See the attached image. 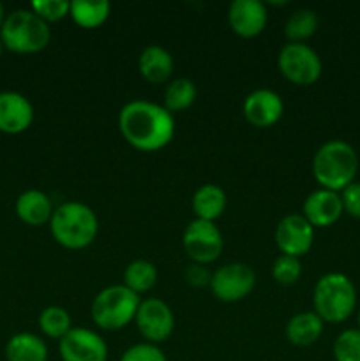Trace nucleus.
I'll list each match as a JSON object with an SVG mask.
<instances>
[{
	"instance_id": "nucleus-29",
	"label": "nucleus",
	"mask_w": 360,
	"mask_h": 361,
	"mask_svg": "<svg viewBox=\"0 0 360 361\" xmlns=\"http://www.w3.org/2000/svg\"><path fill=\"white\" fill-rule=\"evenodd\" d=\"M69 7L67 0H35L30 4V9L48 25L64 20L69 14Z\"/></svg>"
},
{
	"instance_id": "nucleus-22",
	"label": "nucleus",
	"mask_w": 360,
	"mask_h": 361,
	"mask_svg": "<svg viewBox=\"0 0 360 361\" xmlns=\"http://www.w3.org/2000/svg\"><path fill=\"white\" fill-rule=\"evenodd\" d=\"M112 6L106 0H74L71 2L69 16L81 28H97L106 23Z\"/></svg>"
},
{
	"instance_id": "nucleus-20",
	"label": "nucleus",
	"mask_w": 360,
	"mask_h": 361,
	"mask_svg": "<svg viewBox=\"0 0 360 361\" xmlns=\"http://www.w3.org/2000/svg\"><path fill=\"white\" fill-rule=\"evenodd\" d=\"M4 355L7 361H48V345L39 335L21 331L7 341Z\"/></svg>"
},
{
	"instance_id": "nucleus-32",
	"label": "nucleus",
	"mask_w": 360,
	"mask_h": 361,
	"mask_svg": "<svg viewBox=\"0 0 360 361\" xmlns=\"http://www.w3.org/2000/svg\"><path fill=\"white\" fill-rule=\"evenodd\" d=\"M210 279L212 274L205 264L193 263L186 268V281L194 288H207V286H210Z\"/></svg>"
},
{
	"instance_id": "nucleus-19",
	"label": "nucleus",
	"mask_w": 360,
	"mask_h": 361,
	"mask_svg": "<svg viewBox=\"0 0 360 361\" xmlns=\"http://www.w3.org/2000/svg\"><path fill=\"white\" fill-rule=\"evenodd\" d=\"M325 323L316 312H299L286 324V338L296 348H309L320 341Z\"/></svg>"
},
{
	"instance_id": "nucleus-16",
	"label": "nucleus",
	"mask_w": 360,
	"mask_h": 361,
	"mask_svg": "<svg viewBox=\"0 0 360 361\" xmlns=\"http://www.w3.org/2000/svg\"><path fill=\"white\" fill-rule=\"evenodd\" d=\"M268 21L267 7L260 0H233L228 7V23L240 37H256Z\"/></svg>"
},
{
	"instance_id": "nucleus-34",
	"label": "nucleus",
	"mask_w": 360,
	"mask_h": 361,
	"mask_svg": "<svg viewBox=\"0 0 360 361\" xmlns=\"http://www.w3.org/2000/svg\"><path fill=\"white\" fill-rule=\"evenodd\" d=\"M2 51H4V44H2V41H0V56H2Z\"/></svg>"
},
{
	"instance_id": "nucleus-23",
	"label": "nucleus",
	"mask_w": 360,
	"mask_h": 361,
	"mask_svg": "<svg viewBox=\"0 0 360 361\" xmlns=\"http://www.w3.org/2000/svg\"><path fill=\"white\" fill-rule=\"evenodd\" d=\"M155 282H157V268L147 259L131 261L126 270H124V286L133 293H136L138 296L141 293L150 291Z\"/></svg>"
},
{
	"instance_id": "nucleus-28",
	"label": "nucleus",
	"mask_w": 360,
	"mask_h": 361,
	"mask_svg": "<svg viewBox=\"0 0 360 361\" xmlns=\"http://www.w3.org/2000/svg\"><path fill=\"white\" fill-rule=\"evenodd\" d=\"M334 360L335 361H360V330L352 328L337 335L334 342Z\"/></svg>"
},
{
	"instance_id": "nucleus-3",
	"label": "nucleus",
	"mask_w": 360,
	"mask_h": 361,
	"mask_svg": "<svg viewBox=\"0 0 360 361\" xmlns=\"http://www.w3.org/2000/svg\"><path fill=\"white\" fill-rule=\"evenodd\" d=\"M356 171L359 155L352 145L342 140L327 141L313 157V175L321 189L341 192L355 182Z\"/></svg>"
},
{
	"instance_id": "nucleus-6",
	"label": "nucleus",
	"mask_w": 360,
	"mask_h": 361,
	"mask_svg": "<svg viewBox=\"0 0 360 361\" xmlns=\"http://www.w3.org/2000/svg\"><path fill=\"white\" fill-rule=\"evenodd\" d=\"M140 303V296L127 289L124 284L108 286L99 291L92 302V321L101 330H122L134 321Z\"/></svg>"
},
{
	"instance_id": "nucleus-10",
	"label": "nucleus",
	"mask_w": 360,
	"mask_h": 361,
	"mask_svg": "<svg viewBox=\"0 0 360 361\" xmlns=\"http://www.w3.org/2000/svg\"><path fill=\"white\" fill-rule=\"evenodd\" d=\"M138 331L141 337L150 344H161L172 337L175 330V316L173 310L161 298L141 300L138 307L136 317H134Z\"/></svg>"
},
{
	"instance_id": "nucleus-18",
	"label": "nucleus",
	"mask_w": 360,
	"mask_h": 361,
	"mask_svg": "<svg viewBox=\"0 0 360 361\" xmlns=\"http://www.w3.org/2000/svg\"><path fill=\"white\" fill-rule=\"evenodd\" d=\"M18 219L27 226H42L52 221L53 203L48 194L37 189H28L18 196L14 204Z\"/></svg>"
},
{
	"instance_id": "nucleus-2",
	"label": "nucleus",
	"mask_w": 360,
	"mask_h": 361,
	"mask_svg": "<svg viewBox=\"0 0 360 361\" xmlns=\"http://www.w3.org/2000/svg\"><path fill=\"white\" fill-rule=\"evenodd\" d=\"M49 231L53 240L64 249L81 250L97 238L99 219L88 204L67 201L53 210Z\"/></svg>"
},
{
	"instance_id": "nucleus-35",
	"label": "nucleus",
	"mask_w": 360,
	"mask_h": 361,
	"mask_svg": "<svg viewBox=\"0 0 360 361\" xmlns=\"http://www.w3.org/2000/svg\"><path fill=\"white\" fill-rule=\"evenodd\" d=\"M356 319H359V330H360V310H359V316H356Z\"/></svg>"
},
{
	"instance_id": "nucleus-15",
	"label": "nucleus",
	"mask_w": 360,
	"mask_h": 361,
	"mask_svg": "<svg viewBox=\"0 0 360 361\" xmlns=\"http://www.w3.org/2000/svg\"><path fill=\"white\" fill-rule=\"evenodd\" d=\"M344 214L341 194L328 189H316L306 197L302 215L313 228H330Z\"/></svg>"
},
{
	"instance_id": "nucleus-9",
	"label": "nucleus",
	"mask_w": 360,
	"mask_h": 361,
	"mask_svg": "<svg viewBox=\"0 0 360 361\" xmlns=\"http://www.w3.org/2000/svg\"><path fill=\"white\" fill-rule=\"evenodd\" d=\"M256 286V274L246 263H228L212 274L210 291L219 302L235 303L247 298Z\"/></svg>"
},
{
	"instance_id": "nucleus-4",
	"label": "nucleus",
	"mask_w": 360,
	"mask_h": 361,
	"mask_svg": "<svg viewBox=\"0 0 360 361\" xmlns=\"http://www.w3.org/2000/svg\"><path fill=\"white\" fill-rule=\"evenodd\" d=\"M52 28L32 9H16L9 13L0 28L4 48L18 55L39 53L49 44Z\"/></svg>"
},
{
	"instance_id": "nucleus-24",
	"label": "nucleus",
	"mask_w": 360,
	"mask_h": 361,
	"mask_svg": "<svg viewBox=\"0 0 360 361\" xmlns=\"http://www.w3.org/2000/svg\"><path fill=\"white\" fill-rule=\"evenodd\" d=\"M318 14L311 9H296L284 23V35L289 42H304L313 37L318 30Z\"/></svg>"
},
{
	"instance_id": "nucleus-13",
	"label": "nucleus",
	"mask_w": 360,
	"mask_h": 361,
	"mask_svg": "<svg viewBox=\"0 0 360 361\" xmlns=\"http://www.w3.org/2000/svg\"><path fill=\"white\" fill-rule=\"evenodd\" d=\"M242 111L251 126L265 129L281 120L282 113H284V102L277 92L270 90V88H258L244 99Z\"/></svg>"
},
{
	"instance_id": "nucleus-7",
	"label": "nucleus",
	"mask_w": 360,
	"mask_h": 361,
	"mask_svg": "<svg viewBox=\"0 0 360 361\" xmlns=\"http://www.w3.org/2000/svg\"><path fill=\"white\" fill-rule=\"evenodd\" d=\"M277 66L282 76L299 87L316 83L323 73L320 55L306 42H288L282 46L277 56Z\"/></svg>"
},
{
	"instance_id": "nucleus-25",
	"label": "nucleus",
	"mask_w": 360,
	"mask_h": 361,
	"mask_svg": "<svg viewBox=\"0 0 360 361\" xmlns=\"http://www.w3.org/2000/svg\"><path fill=\"white\" fill-rule=\"evenodd\" d=\"M196 101V85L189 78H176L169 81L164 90V108L169 113H179L191 108Z\"/></svg>"
},
{
	"instance_id": "nucleus-5",
	"label": "nucleus",
	"mask_w": 360,
	"mask_h": 361,
	"mask_svg": "<svg viewBox=\"0 0 360 361\" xmlns=\"http://www.w3.org/2000/svg\"><path fill=\"white\" fill-rule=\"evenodd\" d=\"M313 307L323 323H342L356 309L355 286L342 274L323 275L314 286Z\"/></svg>"
},
{
	"instance_id": "nucleus-30",
	"label": "nucleus",
	"mask_w": 360,
	"mask_h": 361,
	"mask_svg": "<svg viewBox=\"0 0 360 361\" xmlns=\"http://www.w3.org/2000/svg\"><path fill=\"white\" fill-rule=\"evenodd\" d=\"M120 361H168L166 355L159 345L150 342H141L134 344L122 355Z\"/></svg>"
},
{
	"instance_id": "nucleus-1",
	"label": "nucleus",
	"mask_w": 360,
	"mask_h": 361,
	"mask_svg": "<svg viewBox=\"0 0 360 361\" xmlns=\"http://www.w3.org/2000/svg\"><path fill=\"white\" fill-rule=\"evenodd\" d=\"M119 130L136 150L157 152L172 143L175 136V118L162 104L134 99L120 109Z\"/></svg>"
},
{
	"instance_id": "nucleus-11",
	"label": "nucleus",
	"mask_w": 360,
	"mask_h": 361,
	"mask_svg": "<svg viewBox=\"0 0 360 361\" xmlns=\"http://www.w3.org/2000/svg\"><path fill=\"white\" fill-rule=\"evenodd\" d=\"M62 361H108V344L88 328H73L59 341Z\"/></svg>"
},
{
	"instance_id": "nucleus-12",
	"label": "nucleus",
	"mask_w": 360,
	"mask_h": 361,
	"mask_svg": "<svg viewBox=\"0 0 360 361\" xmlns=\"http://www.w3.org/2000/svg\"><path fill=\"white\" fill-rule=\"evenodd\" d=\"M274 238L282 254L300 259L313 247L314 228L302 214H289L279 221Z\"/></svg>"
},
{
	"instance_id": "nucleus-8",
	"label": "nucleus",
	"mask_w": 360,
	"mask_h": 361,
	"mask_svg": "<svg viewBox=\"0 0 360 361\" xmlns=\"http://www.w3.org/2000/svg\"><path fill=\"white\" fill-rule=\"evenodd\" d=\"M182 245L193 263L207 267L219 259L224 249V240L215 222L194 219L184 229Z\"/></svg>"
},
{
	"instance_id": "nucleus-31",
	"label": "nucleus",
	"mask_w": 360,
	"mask_h": 361,
	"mask_svg": "<svg viewBox=\"0 0 360 361\" xmlns=\"http://www.w3.org/2000/svg\"><path fill=\"white\" fill-rule=\"evenodd\" d=\"M342 208L352 217L360 219V182H353L341 190Z\"/></svg>"
},
{
	"instance_id": "nucleus-21",
	"label": "nucleus",
	"mask_w": 360,
	"mask_h": 361,
	"mask_svg": "<svg viewBox=\"0 0 360 361\" xmlns=\"http://www.w3.org/2000/svg\"><path fill=\"white\" fill-rule=\"evenodd\" d=\"M226 210V192L215 183H205L193 194V212L196 219L215 222Z\"/></svg>"
},
{
	"instance_id": "nucleus-26",
	"label": "nucleus",
	"mask_w": 360,
	"mask_h": 361,
	"mask_svg": "<svg viewBox=\"0 0 360 361\" xmlns=\"http://www.w3.org/2000/svg\"><path fill=\"white\" fill-rule=\"evenodd\" d=\"M37 323L44 337L56 338V341L66 337L73 330V321H71L69 312L60 305H49L42 309Z\"/></svg>"
},
{
	"instance_id": "nucleus-33",
	"label": "nucleus",
	"mask_w": 360,
	"mask_h": 361,
	"mask_svg": "<svg viewBox=\"0 0 360 361\" xmlns=\"http://www.w3.org/2000/svg\"><path fill=\"white\" fill-rule=\"evenodd\" d=\"M6 7H4V4L0 2V28H2V25H4V20H6Z\"/></svg>"
},
{
	"instance_id": "nucleus-17",
	"label": "nucleus",
	"mask_w": 360,
	"mask_h": 361,
	"mask_svg": "<svg viewBox=\"0 0 360 361\" xmlns=\"http://www.w3.org/2000/svg\"><path fill=\"white\" fill-rule=\"evenodd\" d=\"M140 74L152 85H162L172 78L175 62L172 53L159 44H150L138 56Z\"/></svg>"
},
{
	"instance_id": "nucleus-14",
	"label": "nucleus",
	"mask_w": 360,
	"mask_h": 361,
	"mask_svg": "<svg viewBox=\"0 0 360 361\" xmlns=\"http://www.w3.org/2000/svg\"><path fill=\"white\" fill-rule=\"evenodd\" d=\"M34 106L20 92H0V133L21 134L34 122Z\"/></svg>"
},
{
	"instance_id": "nucleus-27",
	"label": "nucleus",
	"mask_w": 360,
	"mask_h": 361,
	"mask_svg": "<svg viewBox=\"0 0 360 361\" xmlns=\"http://www.w3.org/2000/svg\"><path fill=\"white\" fill-rule=\"evenodd\" d=\"M302 277V263L299 257L281 254L272 264V279L279 286H293Z\"/></svg>"
}]
</instances>
